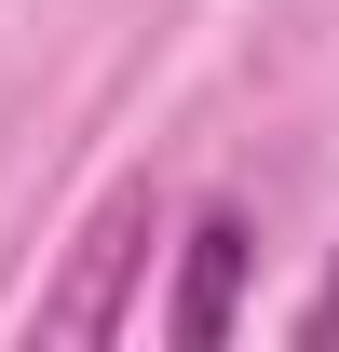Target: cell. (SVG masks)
I'll return each mask as SVG.
<instances>
[{
  "instance_id": "3",
  "label": "cell",
  "mask_w": 339,
  "mask_h": 352,
  "mask_svg": "<svg viewBox=\"0 0 339 352\" xmlns=\"http://www.w3.org/2000/svg\"><path fill=\"white\" fill-rule=\"evenodd\" d=\"M298 339H339V258H326V285L298 298Z\"/></svg>"
},
{
  "instance_id": "1",
  "label": "cell",
  "mask_w": 339,
  "mask_h": 352,
  "mask_svg": "<svg viewBox=\"0 0 339 352\" xmlns=\"http://www.w3.org/2000/svg\"><path fill=\"white\" fill-rule=\"evenodd\" d=\"M150 244H163V190H109V204H95V230H82V258H68V285H41L28 339H54V352H82V339H123Z\"/></svg>"
},
{
  "instance_id": "2",
  "label": "cell",
  "mask_w": 339,
  "mask_h": 352,
  "mask_svg": "<svg viewBox=\"0 0 339 352\" xmlns=\"http://www.w3.org/2000/svg\"><path fill=\"white\" fill-rule=\"evenodd\" d=\"M245 271H258V217L245 204H204V217L176 230V298H163V339L176 352H217L245 325Z\"/></svg>"
}]
</instances>
